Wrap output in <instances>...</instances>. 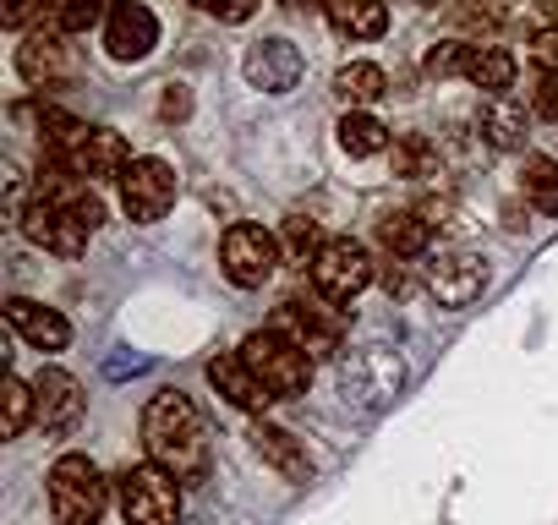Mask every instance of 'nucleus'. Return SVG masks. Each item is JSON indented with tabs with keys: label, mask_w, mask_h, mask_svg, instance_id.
Listing matches in <instances>:
<instances>
[{
	"label": "nucleus",
	"mask_w": 558,
	"mask_h": 525,
	"mask_svg": "<svg viewBox=\"0 0 558 525\" xmlns=\"http://www.w3.org/2000/svg\"><path fill=\"white\" fill-rule=\"evenodd\" d=\"M143 449L148 465L170 471L175 481H203L208 471V427L197 416V405L175 389H159L143 411Z\"/></svg>",
	"instance_id": "nucleus-1"
},
{
	"label": "nucleus",
	"mask_w": 558,
	"mask_h": 525,
	"mask_svg": "<svg viewBox=\"0 0 558 525\" xmlns=\"http://www.w3.org/2000/svg\"><path fill=\"white\" fill-rule=\"evenodd\" d=\"M110 503V481L88 454H61L50 465V509L61 525H99Z\"/></svg>",
	"instance_id": "nucleus-2"
},
{
	"label": "nucleus",
	"mask_w": 558,
	"mask_h": 525,
	"mask_svg": "<svg viewBox=\"0 0 558 525\" xmlns=\"http://www.w3.org/2000/svg\"><path fill=\"white\" fill-rule=\"evenodd\" d=\"M241 362L252 367V378H257L274 400H291V394H302V389L313 383V356H307L302 345H291L286 334H274V329L246 334V340H241Z\"/></svg>",
	"instance_id": "nucleus-3"
},
{
	"label": "nucleus",
	"mask_w": 558,
	"mask_h": 525,
	"mask_svg": "<svg viewBox=\"0 0 558 525\" xmlns=\"http://www.w3.org/2000/svg\"><path fill=\"white\" fill-rule=\"evenodd\" d=\"M126 525H181V481L159 465H132L116 481Z\"/></svg>",
	"instance_id": "nucleus-4"
},
{
	"label": "nucleus",
	"mask_w": 558,
	"mask_h": 525,
	"mask_svg": "<svg viewBox=\"0 0 558 525\" xmlns=\"http://www.w3.org/2000/svg\"><path fill=\"white\" fill-rule=\"evenodd\" d=\"M373 274H378L373 252H367L362 241H351V235L324 241V252L313 257V285H318L324 302H351V296H362V291L373 285Z\"/></svg>",
	"instance_id": "nucleus-5"
},
{
	"label": "nucleus",
	"mask_w": 558,
	"mask_h": 525,
	"mask_svg": "<svg viewBox=\"0 0 558 525\" xmlns=\"http://www.w3.org/2000/svg\"><path fill=\"white\" fill-rule=\"evenodd\" d=\"M219 269L241 291L268 285L274 269H279V235H268L263 224H230L225 241H219Z\"/></svg>",
	"instance_id": "nucleus-6"
},
{
	"label": "nucleus",
	"mask_w": 558,
	"mask_h": 525,
	"mask_svg": "<svg viewBox=\"0 0 558 525\" xmlns=\"http://www.w3.org/2000/svg\"><path fill=\"white\" fill-rule=\"evenodd\" d=\"M170 203H175V170L165 159H132V170L121 175V208H126V219L154 224V219L170 213Z\"/></svg>",
	"instance_id": "nucleus-7"
},
{
	"label": "nucleus",
	"mask_w": 558,
	"mask_h": 525,
	"mask_svg": "<svg viewBox=\"0 0 558 525\" xmlns=\"http://www.w3.org/2000/svg\"><path fill=\"white\" fill-rule=\"evenodd\" d=\"M17 224H23V235H28L34 246L61 252V257H83V252H88V235H94L77 213H66V208H61V203H50V197L28 203Z\"/></svg>",
	"instance_id": "nucleus-8"
},
{
	"label": "nucleus",
	"mask_w": 558,
	"mask_h": 525,
	"mask_svg": "<svg viewBox=\"0 0 558 525\" xmlns=\"http://www.w3.org/2000/svg\"><path fill=\"white\" fill-rule=\"evenodd\" d=\"M482 285H487V262H482L476 252H465V246L438 252V257L427 262V291H433L444 307H471V302L482 296Z\"/></svg>",
	"instance_id": "nucleus-9"
},
{
	"label": "nucleus",
	"mask_w": 558,
	"mask_h": 525,
	"mask_svg": "<svg viewBox=\"0 0 558 525\" xmlns=\"http://www.w3.org/2000/svg\"><path fill=\"white\" fill-rule=\"evenodd\" d=\"M246 83L263 94H291L302 83V50L291 39H263L246 50Z\"/></svg>",
	"instance_id": "nucleus-10"
},
{
	"label": "nucleus",
	"mask_w": 558,
	"mask_h": 525,
	"mask_svg": "<svg viewBox=\"0 0 558 525\" xmlns=\"http://www.w3.org/2000/svg\"><path fill=\"white\" fill-rule=\"evenodd\" d=\"M72 170L83 175V181H105V175H126L132 170V148H126V137L121 132H110V126H88L77 143H72Z\"/></svg>",
	"instance_id": "nucleus-11"
},
{
	"label": "nucleus",
	"mask_w": 558,
	"mask_h": 525,
	"mask_svg": "<svg viewBox=\"0 0 558 525\" xmlns=\"http://www.w3.org/2000/svg\"><path fill=\"white\" fill-rule=\"evenodd\" d=\"M154 45H159V17L148 12V7H116L110 12V23H105V50L116 56V61H143V56H154Z\"/></svg>",
	"instance_id": "nucleus-12"
},
{
	"label": "nucleus",
	"mask_w": 558,
	"mask_h": 525,
	"mask_svg": "<svg viewBox=\"0 0 558 525\" xmlns=\"http://www.w3.org/2000/svg\"><path fill=\"white\" fill-rule=\"evenodd\" d=\"M34 400H39V422H45L50 432H66V427H77V416H83V383H77L72 373H61V367H45V373L34 378Z\"/></svg>",
	"instance_id": "nucleus-13"
},
{
	"label": "nucleus",
	"mask_w": 558,
	"mask_h": 525,
	"mask_svg": "<svg viewBox=\"0 0 558 525\" xmlns=\"http://www.w3.org/2000/svg\"><path fill=\"white\" fill-rule=\"evenodd\" d=\"M7 323H12L34 351H66V340H72V323H66L56 307H39V302H28V296H12V302H7Z\"/></svg>",
	"instance_id": "nucleus-14"
},
{
	"label": "nucleus",
	"mask_w": 558,
	"mask_h": 525,
	"mask_svg": "<svg viewBox=\"0 0 558 525\" xmlns=\"http://www.w3.org/2000/svg\"><path fill=\"white\" fill-rule=\"evenodd\" d=\"M246 438H252V449H257L279 476H286V481H307V476H313V454H307V443H302L296 432L274 427V422H257Z\"/></svg>",
	"instance_id": "nucleus-15"
},
{
	"label": "nucleus",
	"mask_w": 558,
	"mask_h": 525,
	"mask_svg": "<svg viewBox=\"0 0 558 525\" xmlns=\"http://www.w3.org/2000/svg\"><path fill=\"white\" fill-rule=\"evenodd\" d=\"M274 334H286V340H291V345H302L307 356H329V351L340 345V329H335L318 307H302V302H286V307H279Z\"/></svg>",
	"instance_id": "nucleus-16"
},
{
	"label": "nucleus",
	"mask_w": 558,
	"mask_h": 525,
	"mask_svg": "<svg viewBox=\"0 0 558 525\" xmlns=\"http://www.w3.org/2000/svg\"><path fill=\"white\" fill-rule=\"evenodd\" d=\"M66 34L56 28V12H50V23L45 28H34L23 45H17V72L28 77V83H56L61 72H66V45H61Z\"/></svg>",
	"instance_id": "nucleus-17"
},
{
	"label": "nucleus",
	"mask_w": 558,
	"mask_h": 525,
	"mask_svg": "<svg viewBox=\"0 0 558 525\" xmlns=\"http://www.w3.org/2000/svg\"><path fill=\"white\" fill-rule=\"evenodd\" d=\"M525 126H531V110H525L514 94H504V99H487V105H482V115H476V132H482V143H487V148H498V154H514V148H525Z\"/></svg>",
	"instance_id": "nucleus-18"
},
{
	"label": "nucleus",
	"mask_w": 558,
	"mask_h": 525,
	"mask_svg": "<svg viewBox=\"0 0 558 525\" xmlns=\"http://www.w3.org/2000/svg\"><path fill=\"white\" fill-rule=\"evenodd\" d=\"M208 383H214L235 411H263V405L274 400V394L252 378V367H246L241 356H214V362H208Z\"/></svg>",
	"instance_id": "nucleus-19"
},
{
	"label": "nucleus",
	"mask_w": 558,
	"mask_h": 525,
	"mask_svg": "<svg viewBox=\"0 0 558 525\" xmlns=\"http://www.w3.org/2000/svg\"><path fill=\"white\" fill-rule=\"evenodd\" d=\"M378 241H384V252H389L395 262H405V257H422V252H427L433 224H427L416 208H400V213H384V219H378Z\"/></svg>",
	"instance_id": "nucleus-20"
},
{
	"label": "nucleus",
	"mask_w": 558,
	"mask_h": 525,
	"mask_svg": "<svg viewBox=\"0 0 558 525\" xmlns=\"http://www.w3.org/2000/svg\"><path fill=\"white\" fill-rule=\"evenodd\" d=\"M465 77L487 88V99H504L514 88V56L504 45H471L465 50Z\"/></svg>",
	"instance_id": "nucleus-21"
},
{
	"label": "nucleus",
	"mask_w": 558,
	"mask_h": 525,
	"mask_svg": "<svg viewBox=\"0 0 558 525\" xmlns=\"http://www.w3.org/2000/svg\"><path fill=\"white\" fill-rule=\"evenodd\" d=\"M335 94L362 110V105H373V99L389 94V77H384V66H373V61H351V66L335 72Z\"/></svg>",
	"instance_id": "nucleus-22"
},
{
	"label": "nucleus",
	"mask_w": 558,
	"mask_h": 525,
	"mask_svg": "<svg viewBox=\"0 0 558 525\" xmlns=\"http://www.w3.org/2000/svg\"><path fill=\"white\" fill-rule=\"evenodd\" d=\"M340 148H345L351 159H373V154L389 148V126H384L378 115H367V110H351V115L340 121Z\"/></svg>",
	"instance_id": "nucleus-23"
},
{
	"label": "nucleus",
	"mask_w": 558,
	"mask_h": 525,
	"mask_svg": "<svg viewBox=\"0 0 558 525\" xmlns=\"http://www.w3.org/2000/svg\"><path fill=\"white\" fill-rule=\"evenodd\" d=\"M395 175H405V181L438 175V143H433V137H422V132L395 137Z\"/></svg>",
	"instance_id": "nucleus-24"
},
{
	"label": "nucleus",
	"mask_w": 558,
	"mask_h": 525,
	"mask_svg": "<svg viewBox=\"0 0 558 525\" xmlns=\"http://www.w3.org/2000/svg\"><path fill=\"white\" fill-rule=\"evenodd\" d=\"M520 186H525V197H531L542 213H558V159L531 154L525 170H520Z\"/></svg>",
	"instance_id": "nucleus-25"
},
{
	"label": "nucleus",
	"mask_w": 558,
	"mask_h": 525,
	"mask_svg": "<svg viewBox=\"0 0 558 525\" xmlns=\"http://www.w3.org/2000/svg\"><path fill=\"white\" fill-rule=\"evenodd\" d=\"M329 23L340 34H351V39H378L389 28V12L384 7H356V0L345 7V0H340V7H329Z\"/></svg>",
	"instance_id": "nucleus-26"
},
{
	"label": "nucleus",
	"mask_w": 558,
	"mask_h": 525,
	"mask_svg": "<svg viewBox=\"0 0 558 525\" xmlns=\"http://www.w3.org/2000/svg\"><path fill=\"white\" fill-rule=\"evenodd\" d=\"M0 405H7V438H23V432H28V422L39 416L34 383H23L17 373L7 378V389H0Z\"/></svg>",
	"instance_id": "nucleus-27"
},
{
	"label": "nucleus",
	"mask_w": 558,
	"mask_h": 525,
	"mask_svg": "<svg viewBox=\"0 0 558 525\" xmlns=\"http://www.w3.org/2000/svg\"><path fill=\"white\" fill-rule=\"evenodd\" d=\"M356 367L367 373V383H362V389H367V400H384V394H395V389H400V362H395L389 351H367Z\"/></svg>",
	"instance_id": "nucleus-28"
},
{
	"label": "nucleus",
	"mask_w": 558,
	"mask_h": 525,
	"mask_svg": "<svg viewBox=\"0 0 558 525\" xmlns=\"http://www.w3.org/2000/svg\"><path fill=\"white\" fill-rule=\"evenodd\" d=\"M465 50H471V45H460V39H454V45H438V50L427 56V72H433V77H465Z\"/></svg>",
	"instance_id": "nucleus-29"
},
{
	"label": "nucleus",
	"mask_w": 558,
	"mask_h": 525,
	"mask_svg": "<svg viewBox=\"0 0 558 525\" xmlns=\"http://www.w3.org/2000/svg\"><path fill=\"white\" fill-rule=\"evenodd\" d=\"M94 23H99V7H94V0H72V7L56 12V28H61V34H88Z\"/></svg>",
	"instance_id": "nucleus-30"
},
{
	"label": "nucleus",
	"mask_w": 558,
	"mask_h": 525,
	"mask_svg": "<svg viewBox=\"0 0 558 525\" xmlns=\"http://www.w3.org/2000/svg\"><path fill=\"white\" fill-rule=\"evenodd\" d=\"M531 66H536L542 77H558V28H542V34L531 39Z\"/></svg>",
	"instance_id": "nucleus-31"
},
{
	"label": "nucleus",
	"mask_w": 558,
	"mask_h": 525,
	"mask_svg": "<svg viewBox=\"0 0 558 525\" xmlns=\"http://www.w3.org/2000/svg\"><path fill=\"white\" fill-rule=\"evenodd\" d=\"M531 115L558 121V77H536L531 83Z\"/></svg>",
	"instance_id": "nucleus-32"
},
{
	"label": "nucleus",
	"mask_w": 558,
	"mask_h": 525,
	"mask_svg": "<svg viewBox=\"0 0 558 525\" xmlns=\"http://www.w3.org/2000/svg\"><path fill=\"white\" fill-rule=\"evenodd\" d=\"M286 241H291V252H302V257H307V252H313V257L324 252V241H318V224H313V219H291Z\"/></svg>",
	"instance_id": "nucleus-33"
},
{
	"label": "nucleus",
	"mask_w": 558,
	"mask_h": 525,
	"mask_svg": "<svg viewBox=\"0 0 558 525\" xmlns=\"http://www.w3.org/2000/svg\"><path fill=\"white\" fill-rule=\"evenodd\" d=\"M159 115H165V121H186V115H192V94H186V83H170V88H165Z\"/></svg>",
	"instance_id": "nucleus-34"
},
{
	"label": "nucleus",
	"mask_w": 558,
	"mask_h": 525,
	"mask_svg": "<svg viewBox=\"0 0 558 525\" xmlns=\"http://www.w3.org/2000/svg\"><path fill=\"white\" fill-rule=\"evenodd\" d=\"M384 285H389V296H405V291H411V280H405L400 262H389V269H384Z\"/></svg>",
	"instance_id": "nucleus-35"
}]
</instances>
